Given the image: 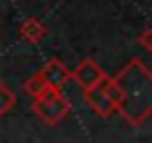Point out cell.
Segmentation results:
<instances>
[{
	"mask_svg": "<svg viewBox=\"0 0 152 143\" xmlns=\"http://www.w3.org/2000/svg\"><path fill=\"white\" fill-rule=\"evenodd\" d=\"M119 87V114L132 128L152 116V72L141 58H130L114 76Z\"/></svg>",
	"mask_w": 152,
	"mask_h": 143,
	"instance_id": "cell-1",
	"label": "cell"
},
{
	"mask_svg": "<svg viewBox=\"0 0 152 143\" xmlns=\"http://www.w3.org/2000/svg\"><path fill=\"white\" fill-rule=\"evenodd\" d=\"M83 96L90 110H94L99 116H110L112 112L119 110V87H116V81L110 76H105L96 87L85 90Z\"/></svg>",
	"mask_w": 152,
	"mask_h": 143,
	"instance_id": "cell-2",
	"label": "cell"
},
{
	"mask_svg": "<svg viewBox=\"0 0 152 143\" xmlns=\"http://www.w3.org/2000/svg\"><path fill=\"white\" fill-rule=\"evenodd\" d=\"M31 110H34V114H36L38 119H43L45 123L56 125L67 116V112H69V101H67V96H63V94L58 96V98H54V101L36 98L31 103Z\"/></svg>",
	"mask_w": 152,
	"mask_h": 143,
	"instance_id": "cell-3",
	"label": "cell"
},
{
	"mask_svg": "<svg viewBox=\"0 0 152 143\" xmlns=\"http://www.w3.org/2000/svg\"><path fill=\"white\" fill-rule=\"evenodd\" d=\"M105 76H107V74L103 72V67H101L94 58H83V61L74 67V81L83 87V92L96 87Z\"/></svg>",
	"mask_w": 152,
	"mask_h": 143,
	"instance_id": "cell-4",
	"label": "cell"
},
{
	"mask_svg": "<svg viewBox=\"0 0 152 143\" xmlns=\"http://www.w3.org/2000/svg\"><path fill=\"white\" fill-rule=\"evenodd\" d=\"M40 74L45 76V81L54 87H63L69 78H74V69L65 65L61 58H49L45 61V65L40 67Z\"/></svg>",
	"mask_w": 152,
	"mask_h": 143,
	"instance_id": "cell-5",
	"label": "cell"
},
{
	"mask_svg": "<svg viewBox=\"0 0 152 143\" xmlns=\"http://www.w3.org/2000/svg\"><path fill=\"white\" fill-rule=\"evenodd\" d=\"M18 34L27 43H38V40H43L45 36H47V27L43 25V20L34 18V16H27V18L20 23Z\"/></svg>",
	"mask_w": 152,
	"mask_h": 143,
	"instance_id": "cell-6",
	"label": "cell"
},
{
	"mask_svg": "<svg viewBox=\"0 0 152 143\" xmlns=\"http://www.w3.org/2000/svg\"><path fill=\"white\" fill-rule=\"evenodd\" d=\"M47 85H49V83L45 81V76L40 74V69H38L36 74H31V76H29L27 81L23 83V92H25V94H29L31 98H38V96L43 94V90H45Z\"/></svg>",
	"mask_w": 152,
	"mask_h": 143,
	"instance_id": "cell-7",
	"label": "cell"
},
{
	"mask_svg": "<svg viewBox=\"0 0 152 143\" xmlns=\"http://www.w3.org/2000/svg\"><path fill=\"white\" fill-rule=\"evenodd\" d=\"M0 96H2V103H0V114H7V112L14 107L16 103V94L11 92V87L7 83H0Z\"/></svg>",
	"mask_w": 152,
	"mask_h": 143,
	"instance_id": "cell-8",
	"label": "cell"
},
{
	"mask_svg": "<svg viewBox=\"0 0 152 143\" xmlns=\"http://www.w3.org/2000/svg\"><path fill=\"white\" fill-rule=\"evenodd\" d=\"M137 43L141 45L143 49L152 52V27H143L141 31H139V38H137Z\"/></svg>",
	"mask_w": 152,
	"mask_h": 143,
	"instance_id": "cell-9",
	"label": "cell"
}]
</instances>
